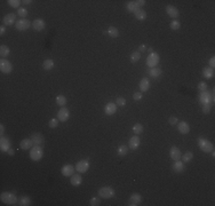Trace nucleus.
Segmentation results:
<instances>
[{
    "instance_id": "nucleus-51",
    "label": "nucleus",
    "mask_w": 215,
    "mask_h": 206,
    "mask_svg": "<svg viewBox=\"0 0 215 206\" xmlns=\"http://www.w3.org/2000/svg\"><path fill=\"white\" fill-rule=\"evenodd\" d=\"M136 4L141 8V7H143L144 5H145V0H136Z\"/></svg>"
},
{
    "instance_id": "nucleus-28",
    "label": "nucleus",
    "mask_w": 215,
    "mask_h": 206,
    "mask_svg": "<svg viewBox=\"0 0 215 206\" xmlns=\"http://www.w3.org/2000/svg\"><path fill=\"white\" fill-rule=\"evenodd\" d=\"M70 182H71L72 185H75V187H78V185H81V182H83V177H81L79 174H75V175H71Z\"/></svg>"
},
{
    "instance_id": "nucleus-20",
    "label": "nucleus",
    "mask_w": 215,
    "mask_h": 206,
    "mask_svg": "<svg viewBox=\"0 0 215 206\" xmlns=\"http://www.w3.org/2000/svg\"><path fill=\"white\" fill-rule=\"evenodd\" d=\"M45 26H46V23H45V21L42 18H37L32 23V28L36 31H42V30L45 29Z\"/></svg>"
},
{
    "instance_id": "nucleus-22",
    "label": "nucleus",
    "mask_w": 215,
    "mask_h": 206,
    "mask_svg": "<svg viewBox=\"0 0 215 206\" xmlns=\"http://www.w3.org/2000/svg\"><path fill=\"white\" fill-rule=\"evenodd\" d=\"M172 168H173V171L175 173H182L184 171V163L181 159L174 160V164L172 166Z\"/></svg>"
},
{
    "instance_id": "nucleus-8",
    "label": "nucleus",
    "mask_w": 215,
    "mask_h": 206,
    "mask_svg": "<svg viewBox=\"0 0 215 206\" xmlns=\"http://www.w3.org/2000/svg\"><path fill=\"white\" fill-rule=\"evenodd\" d=\"M0 70H1L2 73L8 75V73H10L12 70H13V65H12V63L9 62L8 60L1 59V61H0Z\"/></svg>"
},
{
    "instance_id": "nucleus-42",
    "label": "nucleus",
    "mask_w": 215,
    "mask_h": 206,
    "mask_svg": "<svg viewBox=\"0 0 215 206\" xmlns=\"http://www.w3.org/2000/svg\"><path fill=\"white\" fill-rule=\"evenodd\" d=\"M17 15L21 16L22 18H25L26 15H28V10H26L25 8H18V10H17Z\"/></svg>"
},
{
    "instance_id": "nucleus-3",
    "label": "nucleus",
    "mask_w": 215,
    "mask_h": 206,
    "mask_svg": "<svg viewBox=\"0 0 215 206\" xmlns=\"http://www.w3.org/2000/svg\"><path fill=\"white\" fill-rule=\"evenodd\" d=\"M44 156V150L40 146H33L30 149V158L33 161H39Z\"/></svg>"
},
{
    "instance_id": "nucleus-26",
    "label": "nucleus",
    "mask_w": 215,
    "mask_h": 206,
    "mask_svg": "<svg viewBox=\"0 0 215 206\" xmlns=\"http://www.w3.org/2000/svg\"><path fill=\"white\" fill-rule=\"evenodd\" d=\"M161 73H163V70H161L160 68H150L149 69V75L152 77V78H158L159 76H161Z\"/></svg>"
},
{
    "instance_id": "nucleus-45",
    "label": "nucleus",
    "mask_w": 215,
    "mask_h": 206,
    "mask_svg": "<svg viewBox=\"0 0 215 206\" xmlns=\"http://www.w3.org/2000/svg\"><path fill=\"white\" fill-rule=\"evenodd\" d=\"M142 97H143V94L140 92H135L134 94H133V100H134V101H141Z\"/></svg>"
},
{
    "instance_id": "nucleus-27",
    "label": "nucleus",
    "mask_w": 215,
    "mask_h": 206,
    "mask_svg": "<svg viewBox=\"0 0 215 206\" xmlns=\"http://www.w3.org/2000/svg\"><path fill=\"white\" fill-rule=\"evenodd\" d=\"M134 14H135V18L139 20V21H144L147 18V12L142 8H139Z\"/></svg>"
},
{
    "instance_id": "nucleus-31",
    "label": "nucleus",
    "mask_w": 215,
    "mask_h": 206,
    "mask_svg": "<svg viewBox=\"0 0 215 206\" xmlns=\"http://www.w3.org/2000/svg\"><path fill=\"white\" fill-rule=\"evenodd\" d=\"M108 34H109L111 38H118L119 31L116 26H109L108 28Z\"/></svg>"
},
{
    "instance_id": "nucleus-21",
    "label": "nucleus",
    "mask_w": 215,
    "mask_h": 206,
    "mask_svg": "<svg viewBox=\"0 0 215 206\" xmlns=\"http://www.w3.org/2000/svg\"><path fill=\"white\" fill-rule=\"evenodd\" d=\"M169 157L173 160L181 159V151L177 147H172L169 149Z\"/></svg>"
},
{
    "instance_id": "nucleus-44",
    "label": "nucleus",
    "mask_w": 215,
    "mask_h": 206,
    "mask_svg": "<svg viewBox=\"0 0 215 206\" xmlns=\"http://www.w3.org/2000/svg\"><path fill=\"white\" fill-rule=\"evenodd\" d=\"M116 104H117V107H124V105H126V99H124V97H117Z\"/></svg>"
},
{
    "instance_id": "nucleus-52",
    "label": "nucleus",
    "mask_w": 215,
    "mask_h": 206,
    "mask_svg": "<svg viewBox=\"0 0 215 206\" xmlns=\"http://www.w3.org/2000/svg\"><path fill=\"white\" fill-rule=\"evenodd\" d=\"M5 32H6V28H5V25H1V26H0V34H1V36H4Z\"/></svg>"
},
{
    "instance_id": "nucleus-17",
    "label": "nucleus",
    "mask_w": 215,
    "mask_h": 206,
    "mask_svg": "<svg viewBox=\"0 0 215 206\" xmlns=\"http://www.w3.org/2000/svg\"><path fill=\"white\" fill-rule=\"evenodd\" d=\"M0 149L2 152H8V150L10 149V141L8 138H4L1 136L0 139Z\"/></svg>"
},
{
    "instance_id": "nucleus-41",
    "label": "nucleus",
    "mask_w": 215,
    "mask_h": 206,
    "mask_svg": "<svg viewBox=\"0 0 215 206\" xmlns=\"http://www.w3.org/2000/svg\"><path fill=\"white\" fill-rule=\"evenodd\" d=\"M7 2H8L9 6L13 7V8H18V7H20V4H21L20 0H8Z\"/></svg>"
},
{
    "instance_id": "nucleus-32",
    "label": "nucleus",
    "mask_w": 215,
    "mask_h": 206,
    "mask_svg": "<svg viewBox=\"0 0 215 206\" xmlns=\"http://www.w3.org/2000/svg\"><path fill=\"white\" fill-rule=\"evenodd\" d=\"M192 158H194V154L191 151H186V154H183V155L181 156V160L186 164V163H190L191 160H192Z\"/></svg>"
},
{
    "instance_id": "nucleus-4",
    "label": "nucleus",
    "mask_w": 215,
    "mask_h": 206,
    "mask_svg": "<svg viewBox=\"0 0 215 206\" xmlns=\"http://www.w3.org/2000/svg\"><path fill=\"white\" fill-rule=\"evenodd\" d=\"M114 193H116V191L111 187H102L98 189V196L101 198H104V199L112 198L114 196Z\"/></svg>"
},
{
    "instance_id": "nucleus-40",
    "label": "nucleus",
    "mask_w": 215,
    "mask_h": 206,
    "mask_svg": "<svg viewBox=\"0 0 215 206\" xmlns=\"http://www.w3.org/2000/svg\"><path fill=\"white\" fill-rule=\"evenodd\" d=\"M59 119L57 118H52L51 120L48 122V126L51 127V128H56L57 127V125H59Z\"/></svg>"
},
{
    "instance_id": "nucleus-50",
    "label": "nucleus",
    "mask_w": 215,
    "mask_h": 206,
    "mask_svg": "<svg viewBox=\"0 0 215 206\" xmlns=\"http://www.w3.org/2000/svg\"><path fill=\"white\" fill-rule=\"evenodd\" d=\"M208 64H209V68L214 69V67H215V59H214V57H211V60H209Z\"/></svg>"
},
{
    "instance_id": "nucleus-34",
    "label": "nucleus",
    "mask_w": 215,
    "mask_h": 206,
    "mask_svg": "<svg viewBox=\"0 0 215 206\" xmlns=\"http://www.w3.org/2000/svg\"><path fill=\"white\" fill-rule=\"evenodd\" d=\"M9 53H10V51H9L8 46H6V45H1V46H0V56H1L2 59L7 57L9 55Z\"/></svg>"
},
{
    "instance_id": "nucleus-19",
    "label": "nucleus",
    "mask_w": 215,
    "mask_h": 206,
    "mask_svg": "<svg viewBox=\"0 0 215 206\" xmlns=\"http://www.w3.org/2000/svg\"><path fill=\"white\" fill-rule=\"evenodd\" d=\"M177 130L181 134H188L190 132V125L186 122H177Z\"/></svg>"
},
{
    "instance_id": "nucleus-35",
    "label": "nucleus",
    "mask_w": 215,
    "mask_h": 206,
    "mask_svg": "<svg viewBox=\"0 0 215 206\" xmlns=\"http://www.w3.org/2000/svg\"><path fill=\"white\" fill-rule=\"evenodd\" d=\"M18 205L20 206H29L31 205V199L28 196H23L18 199Z\"/></svg>"
},
{
    "instance_id": "nucleus-14",
    "label": "nucleus",
    "mask_w": 215,
    "mask_h": 206,
    "mask_svg": "<svg viewBox=\"0 0 215 206\" xmlns=\"http://www.w3.org/2000/svg\"><path fill=\"white\" fill-rule=\"evenodd\" d=\"M116 111H117V104L113 102H109L104 107V112H106V116H112V115L116 114Z\"/></svg>"
},
{
    "instance_id": "nucleus-16",
    "label": "nucleus",
    "mask_w": 215,
    "mask_h": 206,
    "mask_svg": "<svg viewBox=\"0 0 215 206\" xmlns=\"http://www.w3.org/2000/svg\"><path fill=\"white\" fill-rule=\"evenodd\" d=\"M2 22H4L5 25H13L16 23V15L13 13L10 14H7V15H5V17L2 18Z\"/></svg>"
},
{
    "instance_id": "nucleus-6",
    "label": "nucleus",
    "mask_w": 215,
    "mask_h": 206,
    "mask_svg": "<svg viewBox=\"0 0 215 206\" xmlns=\"http://www.w3.org/2000/svg\"><path fill=\"white\" fill-rule=\"evenodd\" d=\"M214 101V95L213 94H209V93L205 91V92H200L199 94V102L200 104H207V103H211V102ZM212 104V103H211Z\"/></svg>"
},
{
    "instance_id": "nucleus-56",
    "label": "nucleus",
    "mask_w": 215,
    "mask_h": 206,
    "mask_svg": "<svg viewBox=\"0 0 215 206\" xmlns=\"http://www.w3.org/2000/svg\"><path fill=\"white\" fill-rule=\"evenodd\" d=\"M147 51H149V53H152V52H153V49H152V47H149Z\"/></svg>"
},
{
    "instance_id": "nucleus-54",
    "label": "nucleus",
    "mask_w": 215,
    "mask_h": 206,
    "mask_svg": "<svg viewBox=\"0 0 215 206\" xmlns=\"http://www.w3.org/2000/svg\"><path fill=\"white\" fill-rule=\"evenodd\" d=\"M7 154H8L9 156H13L14 154H15V151H14L13 149H9V150H8V152H7Z\"/></svg>"
},
{
    "instance_id": "nucleus-24",
    "label": "nucleus",
    "mask_w": 215,
    "mask_h": 206,
    "mask_svg": "<svg viewBox=\"0 0 215 206\" xmlns=\"http://www.w3.org/2000/svg\"><path fill=\"white\" fill-rule=\"evenodd\" d=\"M33 146V142H32V140L31 139H23L20 143V147L21 149L23 150H28V149H31Z\"/></svg>"
},
{
    "instance_id": "nucleus-9",
    "label": "nucleus",
    "mask_w": 215,
    "mask_h": 206,
    "mask_svg": "<svg viewBox=\"0 0 215 206\" xmlns=\"http://www.w3.org/2000/svg\"><path fill=\"white\" fill-rule=\"evenodd\" d=\"M75 168H76L77 172L86 173L89 169V161H88V160H86V159L79 160V161H78V163L76 164Z\"/></svg>"
},
{
    "instance_id": "nucleus-43",
    "label": "nucleus",
    "mask_w": 215,
    "mask_h": 206,
    "mask_svg": "<svg viewBox=\"0 0 215 206\" xmlns=\"http://www.w3.org/2000/svg\"><path fill=\"white\" fill-rule=\"evenodd\" d=\"M100 204H101V202H100V198L98 197H93L89 200V205L90 206H97L100 205Z\"/></svg>"
},
{
    "instance_id": "nucleus-18",
    "label": "nucleus",
    "mask_w": 215,
    "mask_h": 206,
    "mask_svg": "<svg viewBox=\"0 0 215 206\" xmlns=\"http://www.w3.org/2000/svg\"><path fill=\"white\" fill-rule=\"evenodd\" d=\"M75 169H76L75 166H72L71 164H67L62 167L61 172H62V175H64V177H71V175H73Z\"/></svg>"
},
{
    "instance_id": "nucleus-23",
    "label": "nucleus",
    "mask_w": 215,
    "mask_h": 206,
    "mask_svg": "<svg viewBox=\"0 0 215 206\" xmlns=\"http://www.w3.org/2000/svg\"><path fill=\"white\" fill-rule=\"evenodd\" d=\"M140 89H141V92H147L149 91L150 88V81H149L148 78H142V79L140 80V85H139Z\"/></svg>"
},
{
    "instance_id": "nucleus-5",
    "label": "nucleus",
    "mask_w": 215,
    "mask_h": 206,
    "mask_svg": "<svg viewBox=\"0 0 215 206\" xmlns=\"http://www.w3.org/2000/svg\"><path fill=\"white\" fill-rule=\"evenodd\" d=\"M159 63V55L156 52H152L149 54V56L147 57V65L149 68H155L157 67V64Z\"/></svg>"
},
{
    "instance_id": "nucleus-49",
    "label": "nucleus",
    "mask_w": 215,
    "mask_h": 206,
    "mask_svg": "<svg viewBox=\"0 0 215 206\" xmlns=\"http://www.w3.org/2000/svg\"><path fill=\"white\" fill-rule=\"evenodd\" d=\"M147 49H148L147 45H143V44H142V45H140V46H139V52H140V53H141V52H145Z\"/></svg>"
},
{
    "instance_id": "nucleus-33",
    "label": "nucleus",
    "mask_w": 215,
    "mask_h": 206,
    "mask_svg": "<svg viewBox=\"0 0 215 206\" xmlns=\"http://www.w3.org/2000/svg\"><path fill=\"white\" fill-rule=\"evenodd\" d=\"M117 152H118V155L120 157H124V156H126L128 154V147L126 144H120L118 149H117Z\"/></svg>"
},
{
    "instance_id": "nucleus-36",
    "label": "nucleus",
    "mask_w": 215,
    "mask_h": 206,
    "mask_svg": "<svg viewBox=\"0 0 215 206\" xmlns=\"http://www.w3.org/2000/svg\"><path fill=\"white\" fill-rule=\"evenodd\" d=\"M143 130H144V127L142 124H135L134 126H133V132H134L135 135L141 134V133L143 132Z\"/></svg>"
},
{
    "instance_id": "nucleus-10",
    "label": "nucleus",
    "mask_w": 215,
    "mask_h": 206,
    "mask_svg": "<svg viewBox=\"0 0 215 206\" xmlns=\"http://www.w3.org/2000/svg\"><path fill=\"white\" fill-rule=\"evenodd\" d=\"M70 118V111L67 108L65 107H62L61 109L59 110V112H57V119H59L60 122H67V119Z\"/></svg>"
},
{
    "instance_id": "nucleus-39",
    "label": "nucleus",
    "mask_w": 215,
    "mask_h": 206,
    "mask_svg": "<svg viewBox=\"0 0 215 206\" xmlns=\"http://www.w3.org/2000/svg\"><path fill=\"white\" fill-rule=\"evenodd\" d=\"M169 28H171L172 30H179L180 28H181V23H180V21H177V20L172 21L171 22V24H169Z\"/></svg>"
},
{
    "instance_id": "nucleus-13",
    "label": "nucleus",
    "mask_w": 215,
    "mask_h": 206,
    "mask_svg": "<svg viewBox=\"0 0 215 206\" xmlns=\"http://www.w3.org/2000/svg\"><path fill=\"white\" fill-rule=\"evenodd\" d=\"M166 13H167V15H168L169 17H172V18H177V17L180 16L179 9H177L175 6H172V5H168V6L166 7Z\"/></svg>"
},
{
    "instance_id": "nucleus-46",
    "label": "nucleus",
    "mask_w": 215,
    "mask_h": 206,
    "mask_svg": "<svg viewBox=\"0 0 215 206\" xmlns=\"http://www.w3.org/2000/svg\"><path fill=\"white\" fill-rule=\"evenodd\" d=\"M202 112H204V114H209V111H211V103L202 104Z\"/></svg>"
},
{
    "instance_id": "nucleus-38",
    "label": "nucleus",
    "mask_w": 215,
    "mask_h": 206,
    "mask_svg": "<svg viewBox=\"0 0 215 206\" xmlns=\"http://www.w3.org/2000/svg\"><path fill=\"white\" fill-rule=\"evenodd\" d=\"M140 59H141V54H140V52H133L131 54V62L132 63H136V62H139Z\"/></svg>"
},
{
    "instance_id": "nucleus-29",
    "label": "nucleus",
    "mask_w": 215,
    "mask_h": 206,
    "mask_svg": "<svg viewBox=\"0 0 215 206\" xmlns=\"http://www.w3.org/2000/svg\"><path fill=\"white\" fill-rule=\"evenodd\" d=\"M139 8L140 7L137 6L136 1H128V2L126 4V9L129 12V13H135Z\"/></svg>"
},
{
    "instance_id": "nucleus-30",
    "label": "nucleus",
    "mask_w": 215,
    "mask_h": 206,
    "mask_svg": "<svg viewBox=\"0 0 215 206\" xmlns=\"http://www.w3.org/2000/svg\"><path fill=\"white\" fill-rule=\"evenodd\" d=\"M42 68H44V70H46V71L53 70V68H54V61L51 60V59L45 60V61H44V63H42Z\"/></svg>"
},
{
    "instance_id": "nucleus-15",
    "label": "nucleus",
    "mask_w": 215,
    "mask_h": 206,
    "mask_svg": "<svg viewBox=\"0 0 215 206\" xmlns=\"http://www.w3.org/2000/svg\"><path fill=\"white\" fill-rule=\"evenodd\" d=\"M140 144H141V140L137 135H134V136H132L131 139H129V142H128V147L131 148L132 150H136V149H139Z\"/></svg>"
},
{
    "instance_id": "nucleus-55",
    "label": "nucleus",
    "mask_w": 215,
    "mask_h": 206,
    "mask_svg": "<svg viewBox=\"0 0 215 206\" xmlns=\"http://www.w3.org/2000/svg\"><path fill=\"white\" fill-rule=\"evenodd\" d=\"M23 2H24V4H25V5H29V4H31L32 1H31V0H24Z\"/></svg>"
},
{
    "instance_id": "nucleus-47",
    "label": "nucleus",
    "mask_w": 215,
    "mask_h": 206,
    "mask_svg": "<svg viewBox=\"0 0 215 206\" xmlns=\"http://www.w3.org/2000/svg\"><path fill=\"white\" fill-rule=\"evenodd\" d=\"M198 89H199V92H205V91H207V84L205 81H200L198 85Z\"/></svg>"
},
{
    "instance_id": "nucleus-2",
    "label": "nucleus",
    "mask_w": 215,
    "mask_h": 206,
    "mask_svg": "<svg viewBox=\"0 0 215 206\" xmlns=\"http://www.w3.org/2000/svg\"><path fill=\"white\" fill-rule=\"evenodd\" d=\"M197 143H198V147L202 149V152H206V154H209L211 151H213V143L211 141H208L207 139L205 138H198L197 140Z\"/></svg>"
},
{
    "instance_id": "nucleus-11",
    "label": "nucleus",
    "mask_w": 215,
    "mask_h": 206,
    "mask_svg": "<svg viewBox=\"0 0 215 206\" xmlns=\"http://www.w3.org/2000/svg\"><path fill=\"white\" fill-rule=\"evenodd\" d=\"M30 139L32 140V142H33L34 146H40V147H42L44 143H45V138H44V135H42L41 133H33V134L31 135Z\"/></svg>"
},
{
    "instance_id": "nucleus-37",
    "label": "nucleus",
    "mask_w": 215,
    "mask_h": 206,
    "mask_svg": "<svg viewBox=\"0 0 215 206\" xmlns=\"http://www.w3.org/2000/svg\"><path fill=\"white\" fill-rule=\"evenodd\" d=\"M56 103L62 108L64 105L67 104V97L64 96V95H59V96H56Z\"/></svg>"
},
{
    "instance_id": "nucleus-12",
    "label": "nucleus",
    "mask_w": 215,
    "mask_h": 206,
    "mask_svg": "<svg viewBox=\"0 0 215 206\" xmlns=\"http://www.w3.org/2000/svg\"><path fill=\"white\" fill-rule=\"evenodd\" d=\"M142 202V197L140 193H133L128 199V206H137Z\"/></svg>"
},
{
    "instance_id": "nucleus-25",
    "label": "nucleus",
    "mask_w": 215,
    "mask_h": 206,
    "mask_svg": "<svg viewBox=\"0 0 215 206\" xmlns=\"http://www.w3.org/2000/svg\"><path fill=\"white\" fill-rule=\"evenodd\" d=\"M202 76L205 79H211L214 77V69H212L209 67H206L202 69Z\"/></svg>"
},
{
    "instance_id": "nucleus-53",
    "label": "nucleus",
    "mask_w": 215,
    "mask_h": 206,
    "mask_svg": "<svg viewBox=\"0 0 215 206\" xmlns=\"http://www.w3.org/2000/svg\"><path fill=\"white\" fill-rule=\"evenodd\" d=\"M4 133H5V126L1 124V125H0V134H1V136L4 135Z\"/></svg>"
},
{
    "instance_id": "nucleus-1",
    "label": "nucleus",
    "mask_w": 215,
    "mask_h": 206,
    "mask_svg": "<svg viewBox=\"0 0 215 206\" xmlns=\"http://www.w3.org/2000/svg\"><path fill=\"white\" fill-rule=\"evenodd\" d=\"M0 199H1V202L7 204V205H15L18 202L16 195L14 192H10V191H4L0 195Z\"/></svg>"
},
{
    "instance_id": "nucleus-48",
    "label": "nucleus",
    "mask_w": 215,
    "mask_h": 206,
    "mask_svg": "<svg viewBox=\"0 0 215 206\" xmlns=\"http://www.w3.org/2000/svg\"><path fill=\"white\" fill-rule=\"evenodd\" d=\"M168 122L171 125H176L177 122H179V119H177L176 117H171L168 119Z\"/></svg>"
},
{
    "instance_id": "nucleus-7",
    "label": "nucleus",
    "mask_w": 215,
    "mask_h": 206,
    "mask_svg": "<svg viewBox=\"0 0 215 206\" xmlns=\"http://www.w3.org/2000/svg\"><path fill=\"white\" fill-rule=\"evenodd\" d=\"M32 25L31 24V22L29 20H26V18H21V20H17L16 23H15V26H16V29L18 31H25L30 28V26Z\"/></svg>"
}]
</instances>
